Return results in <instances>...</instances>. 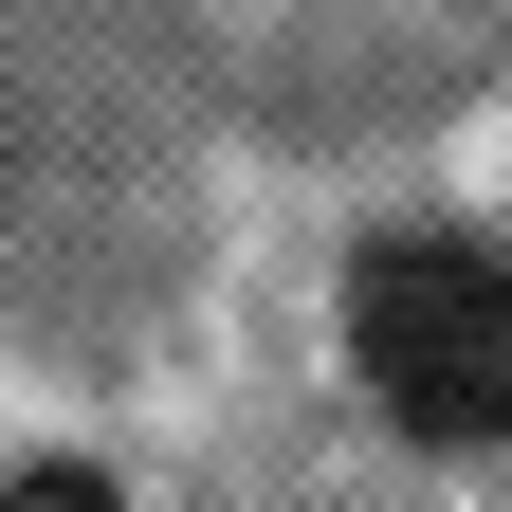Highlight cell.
Wrapping results in <instances>:
<instances>
[{
	"label": "cell",
	"mask_w": 512,
	"mask_h": 512,
	"mask_svg": "<svg viewBox=\"0 0 512 512\" xmlns=\"http://www.w3.org/2000/svg\"><path fill=\"white\" fill-rule=\"evenodd\" d=\"M74 19L256 128H421L512 74V0H74Z\"/></svg>",
	"instance_id": "6da1fadb"
},
{
	"label": "cell",
	"mask_w": 512,
	"mask_h": 512,
	"mask_svg": "<svg viewBox=\"0 0 512 512\" xmlns=\"http://www.w3.org/2000/svg\"><path fill=\"white\" fill-rule=\"evenodd\" d=\"M19 512H147L110 458H19Z\"/></svg>",
	"instance_id": "3957f363"
},
{
	"label": "cell",
	"mask_w": 512,
	"mask_h": 512,
	"mask_svg": "<svg viewBox=\"0 0 512 512\" xmlns=\"http://www.w3.org/2000/svg\"><path fill=\"white\" fill-rule=\"evenodd\" d=\"M348 384L421 439V458L512 439V275L476 238H366L348 256Z\"/></svg>",
	"instance_id": "7a4b0ae2"
}]
</instances>
